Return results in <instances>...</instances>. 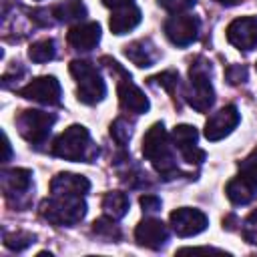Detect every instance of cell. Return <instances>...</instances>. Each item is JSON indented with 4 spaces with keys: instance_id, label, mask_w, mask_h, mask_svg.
<instances>
[{
    "instance_id": "cell-9",
    "label": "cell",
    "mask_w": 257,
    "mask_h": 257,
    "mask_svg": "<svg viewBox=\"0 0 257 257\" xmlns=\"http://www.w3.org/2000/svg\"><path fill=\"white\" fill-rule=\"evenodd\" d=\"M0 185L4 199L16 207L26 209L32 203V173L28 169H4L0 173Z\"/></svg>"
},
{
    "instance_id": "cell-34",
    "label": "cell",
    "mask_w": 257,
    "mask_h": 257,
    "mask_svg": "<svg viewBox=\"0 0 257 257\" xmlns=\"http://www.w3.org/2000/svg\"><path fill=\"white\" fill-rule=\"evenodd\" d=\"M213 2H217V4H221V6H235L239 0H213Z\"/></svg>"
},
{
    "instance_id": "cell-6",
    "label": "cell",
    "mask_w": 257,
    "mask_h": 257,
    "mask_svg": "<svg viewBox=\"0 0 257 257\" xmlns=\"http://www.w3.org/2000/svg\"><path fill=\"white\" fill-rule=\"evenodd\" d=\"M225 193L233 205H247L257 195V151L239 163V173L227 183Z\"/></svg>"
},
{
    "instance_id": "cell-18",
    "label": "cell",
    "mask_w": 257,
    "mask_h": 257,
    "mask_svg": "<svg viewBox=\"0 0 257 257\" xmlns=\"http://www.w3.org/2000/svg\"><path fill=\"white\" fill-rule=\"evenodd\" d=\"M124 56L139 68H149L159 62L161 52L151 38H139L124 46Z\"/></svg>"
},
{
    "instance_id": "cell-17",
    "label": "cell",
    "mask_w": 257,
    "mask_h": 257,
    "mask_svg": "<svg viewBox=\"0 0 257 257\" xmlns=\"http://www.w3.org/2000/svg\"><path fill=\"white\" fill-rule=\"evenodd\" d=\"M66 40L74 50L88 52L100 40V24L98 22H76L74 26H70Z\"/></svg>"
},
{
    "instance_id": "cell-12",
    "label": "cell",
    "mask_w": 257,
    "mask_h": 257,
    "mask_svg": "<svg viewBox=\"0 0 257 257\" xmlns=\"http://www.w3.org/2000/svg\"><path fill=\"white\" fill-rule=\"evenodd\" d=\"M171 139H173V145L179 151L181 159L187 165L199 167L205 161L207 153L199 147V133L193 124H177L171 133Z\"/></svg>"
},
{
    "instance_id": "cell-31",
    "label": "cell",
    "mask_w": 257,
    "mask_h": 257,
    "mask_svg": "<svg viewBox=\"0 0 257 257\" xmlns=\"http://www.w3.org/2000/svg\"><path fill=\"white\" fill-rule=\"evenodd\" d=\"M139 203H141V207H143V213H157V211H161V207H163V201H161L157 195H153V193L143 195V197L139 199Z\"/></svg>"
},
{
    "instance_id": "cell-14",
    "label": "cell",
    "mask_w": 257,
    "mask_h": 257,
    "mask_svg": "<svg viewBox=\"0 0 257 257\" xmlns=\"http://www.w3.org/2000/svg\"><path fill=\"white\" fill-rule=\"evenodd\" d=\"M239 120H241V114L235 104H227V106L219 108L205 122V139L215 143V141L229 137L233 133V128L239 124Z\"/></svg>"
},
{
    "instance_id": "cell-27",
    "label": "cell",
    "mask_w": 257,
    "mask_h": 257,
    "mask_svg": "<svg viewBox=\"0 0 257 257\" xmlns=\"http://www.w3.org/2000/svg\"><path fill=\"white\" fill-rule=\"evenodd\" d=\"M36 241V237L32 233L26 231H16V233H4V245L10 251H24L26 247H30Z\"/></svg>"
},
{
    "instance_id": "cell-13",
    "label": "cell",
    "mask_w": 257,
    "mask_h": 257,
    "mask_svg": "<svg viewBox=\"0 0 257 257\" xmlns=\"http://www.w3.org/2000/svg\"><path fill=\"white\" fill-rule=\"evenodd\" d=\"M171 221V229L179 235V237H193V235H199L207 229L209 225V219L207 215L201 211V209H195V207H181V209H175L169 217Z\"/></svg>"
},
{
    "instance_id": "cell-11",
    "label": "cell",
    "mask_w": 257,
    "mask_h": 257,
    "mask_svg": "<svg viewBox=\"0 0 257 257\" xmlns=\"http://www.w3.org/2000/svg\"><path fill=\"white\" fill-rule=\"evenodd\" d=\"M18 94L26 100H32V102H38V104H44V106H58L62 102L60 82L52 74L32 78L28 84H24L18 90Z\"/></svg>"
},
{
    "instance_id": "cell-33",
    "label": "cell",
    "mask_w": 257,
    "mask_h": 257,
    "mask_svg": "<svg viewBox=\"0 0 257 257\" xmlns=\"http://www.w3.org/2000/svg\"><path fill=\"white\" fill-rule=\"evenodd\" d=\"M4 151H6V155H4V163H6V161H10V141L6 135H4Z\"/></svg>"
},
{
    "instance_id": "cell-26",
    "label": "cell",
    "mask_w": 257,
    "mask_h": 257,
    "mask_svg": "<svg viewBox=\"0 0 257 257\" xmlns=\"http://www.w3.org/2000/svg\"><path fill=\"white\" fill-rule=\"evenodd\" d=\"M110 137L120 149H124L133 137V122H128V118H124V116L114 118L110 122Z\"/></svg>"
},
{
    "instance_id": "cell-29",
    "label": "cell",
    "mask_w": 257,
    "mask_h": 257,
    "mask_svg": "<svg viewBox=\"0 0 257 257\" xmlns=\"http://www.w3.org/2000/svg\"><path fill=\"white\" fill-rule=\"evenodd\" d=\"M159 2V6H163L165 10H169V12H187L189 8H193V4H195V0H157Z\"/></svg>"
},
{
    "instance_id": "cell-32",
    "label": "cell",
    "mask_w": 257,
    "mask_h": 257,
    "mask_svg": "<svg viewBox=\"0 0 257 257\" xmlns=\"http://www.w3.org/2000/svg\"><path fill=\"white\" fill-rule=\"evenodd\" d=\"M102 4L110 10H118V8H124V6H131L135 4V0H102Z\"/></svg>"
},
{
    "instance_id": "cell-4",
    "label": "cell",
    "mask_w": 257,
    "mask_h": 257,
    "mask_svg": "<svg viewBox=\"0 0 257 257\" xmlns=\"http://www.w3.org/2000/svg\"><path fill=\"white\" fill-rule=\"evenodd\" d=\"M40 217L56 227H74L86 215V201L84 195H54L50 193L40 203Z\"/></svg>"
},
{
    "instance_id": "cell-1",
    "label": "cell",
    "mask_w": 257,
    "mask_h": 257,
    "mask_svg": "<svg viewBox=\"0 0 257 257\" xmlns=\"http://www.w3.org/2000/svg\"><path fill=\"white\" fill-rule=\"evenodd\" d=\"M175 145L171 135L167 133L163 122L151 124V128L143 137V157L153 165V169L163 177L165 181L177 179L181 175L177 155H175Z\"/></svg>"
},
{
    "instance_id": "cell-25",
    "label": "cell",
    "mask_w": 257,
    "mask_h": 257,
    "mask_svg": "<svg viewBox=\"0 0 257 257\" xmlns=\"http://www.w3.org/2000/svg\"><path fill=\"white\" fill-rule=\"evenodd\" d=\"M149 84L161 86V88H165L173 98H177V90H179V86H181L179 72H177V70H165V72H159V74H155V76L149 78Z\"/></svg>"
},
{
    "instance_id": "cell-16",
    "label": "cell",
    "mask_w": 257,
    "mask_h": 257,
    "mask_svg": "<svg viewBox=\"0 0 257 257\" xmlns=\"http://www.w3.org/2000/svg\"><path fill=\"white\" fill-rule=\"evenodd\" d=\"M227 40L239 50L257 48V18L241 16L227 26Z\"/></svg>"
},
{
    "instance_id": "cell-3",
    "label": "cell",
    "mask_w": 257,
    "mask_h": 257,
    "mask_svg": "<svg viewBox=\"0 0 257 257\" xmlns=\"http://www.w3.org/2000/svg\"><path fill=\"white\" fill-rule=\"evenodd\" d=\"M213 70L205 56H195L189 66V84L183 92L187 104L197 112H207L215 104V88L211 82Z\"/></svg>"
},
{
    "instance_id": "cell-19",
    "label": "cell",
    "mask_w": 257,
    "mask_h": 257,
    "mask_svg": "<svg viewBox=\"0 0 257 257\" xmlns=\"http://www.w3.org/2000/svg\"><path fill=\"white\" fill-rule=\"evenodd\" d=\"M90 191V181L78 173H56L50 181V193L58 195H86Z\"/></svg>"
},
{
    "instance_id": "cell-28",
    "label": "cell",
    "mask_w": 257,
    "mask_h": 257,
    "mask_svg": "<svg viewBox=\"0 0 257 257\" xmlns=\"http://www.w3.org/2000/svg\"><path fill=\"white\" fill-rule=\"evenodd\" d=\"M241 235L249 245H257V211H253L251 215L245 217V221L241 225Z\"/></svg>"
},
{
    "instance_id": "cell-15",
    "label": "cell",
    "mask_w": 257,
    "mask_h": 257,
    "mask_svg": "<svg viewBox=\"0 0 257 257\" xmlns=\"http://www.w3.org/2000/svg\"><path fill=\"white\" fill-rule=\"evenodd\" d=\"M135 239L141 247L159 251L161 247H165V243L169 241V227L155 217H145L137 229H135Z\"/></svg>"
},
{
    "instance_id": "cell-30",
    "label": "cell",
    "mask_w": 257,
    "mask_h": 257,
    "mask_svg": "<svg viewBox=\"0 0 257 257\" xmlns=\"http://www.w3.org/2000/svg\"><path fill=\"white\" fill-rule=\"evenodd\" d=\"M227 80L231 84H239V82H245L247 80V66L243 64H231L227 66Z\"/></svg>"
},
{
    "instance_id": "cell-7",
    "label": "cell",
    "mask_w": 257,
    "mask_h": 257,
    "mask_svg": "<svg viewBox=\"0 0 257 257\" xmlns=\"http://www.w3.org/2000/svg\"><path fill=\"white\" fill-rule=\"evenodd\" d=\"M14 122H16L20 137L26 143H30L32 147H40L46 143V139H48V135L56 122V114L46 112V110H38V108H26V110L18 112Z\"/></svg>"
},
{
    "instance_id": "cell-23",
    "label": "cell",
    "mask_w": 257,
    "mask_h": 257,
    "mask_svg": "<svg viewBox=\"0 0 257 257\" xmlns=\"http://www.w3.org/2000/svg\"><path fill=\"white\" fill-rule=\"evenodd\" d=\"M54 56H56V42H54L52 38L36 40V42H32L30 48H28V58H30L32 62H38V64L48 62V60H52Z\"/></svg>"
},
{
    "instance_id": "cell-10",
    "label": "cell",
    "mask_w": 257,
    "mask_h": 257,
    "mask_svg": "<svg viewBox=\"0 0 257 257\" xmlns=\"http://www.w3.org/2000/svg\"><path fill=\"white\" fill-rule=\"evenodd\" d=\"M163 30L175 46H189L199 38L201 20L189 12H175L165 20Z\"/></svg>"
},
{
    "instance_id": "cell-2",
    "label": "cell",
    "mask_w": 257,
    "mask_h": 257,
    "mask_svg": "<svg viewBox=\"0 0 257 257\" xmlns=\"http://www.w3.org/2000/svg\"><path fill=\"white\" fill-rule=\"evenodd\" d=\"M50 153L58 159L64 161H74V163H92L98 157V147L90 139V133L82 124H70L60 133L54 143Z\"/></svg>"
},
{
    "instance_id": "cell-22",
    "label": "cell",
    "mask_w": 257,
    "mask_h": 257,
    "mask_svg": "<svg viewBox=\"0 0 257 257\" xmlns=\"http://www.w3.org/2000/svg\"><path fill=\"white\" fill-rule=\"evenodd\" d=\"M102 213L106 217H112V219H122L126 213H128V207H131V201H128V195L122 193V191H108L104 197H102Z\"/></svg>"
},
{
    "instance_id": "cell-35",
    "label": "cell",
    "mask_w": 257,
    "mask_h": 257,
    "mask_svg": "<svg viewBox=\"0 0 257 257\" xmlns=\"http://www.w3.org/2000/svg\"><path fill=\"white\" fill-rule=\"evenodd\" d=\"M255 70H257V64H255Z\"/></svg>"
},
{
    "instance_id": "cell-8",
    "label": "cell",
    "mask_w": 257,
    "mask_h": 257,
    "mask_svg": "<svg viewBox=\"0 0 257 257\" xmlns=\"http://www.w3.org/2000/svg\"><path fill=\"white\" fill-rule=\"evenodd\" d=\"M102 62L110 68V72L114 70L120 76V80L116 82V94H118L120 108L124 112H131V114H143V112H147L149 106H151V102L145 96V92L131 80V74L124 68H120V64L116 60H112L108 56H102Z\"/></svg>"
},
{
    "instance_id": "cell-21",
    "label": "cell",
    "mask_w": 257,
    "mask_h": 257,
    "mask_svg": "<svg viewBox=\"0 0 257 257\" xmlns=\"http://www.w3.org/2000/svg\"><path fill=\"white\" fill-rule=\"evenodd\" d=\"M50 14L54 18V22H64V24H70V22H82L88 14L86 6L82 0H64L56 6L50 8Z\"/></svg>"
},
{
    "instance_id": "cell-5",
    "label": "cell",
    "mask_w": 257,
    "mask_h": 257,
    "mask_svg": "<svg viewBox=\"0 0 257 257\" xmlns=\"http://www.w3.org/2000/svg\"><path fill=\"white\" fill-rule=\"evenodd\" d=\"M70 74L76 80V98L84 104H96L106 96V84L96 70L94 62L86 58H74L68 64Z\"/></svg>"
},
{
    "instance_id": "cell-24",
    "label": "cell",
    "mask_w": 257,
    "mask_h": 257,
    "mask_svg": "<svg viewBox=\"0 0 257 257\" xmlns=\"http://www.w3.org/2000/svg\"><path fill=\"white\" fill-rule=\"evenodd\" d=\"M92 233L106 239V241H118L120 239V229L116 225V219L106 217V215H102L100 219H96L92 223Z\"/></svg>"
},
{
    "instance_id": "cell-20",
    "label": "cell",
    "mask_w": 257,
    "mask_h": 257,
    "mask_svg": "<svg viewBox=\"0 0 257 257\" xmlns=\"http://www.w3.org/2000/svg\"><path fill=\"white\" fill-rule=\"evenodd\" d=\"M141 8L137 4H131V6H124V8H118V10H112V16L108 20V26H110V32L120 36V34H126L131 30H135L139 24H141Z\"/></svg>"
}]
</instances>
